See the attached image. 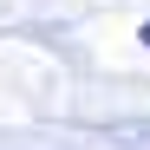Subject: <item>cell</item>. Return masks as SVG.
<instances>
[{"label": "cell", "mask_w": 150, "mask_h": 150, "mask_svg": "<svg viewBox=\"0 0 150 150\" xmlns=\"http://www.w3.org/2000/svg\"><path fill=\"white\" fill-rule=\"evenodd\" d=\"M144 46H150V26H144Z\"/></svg>", "instance_id": "cell-1"}]
</instances>
